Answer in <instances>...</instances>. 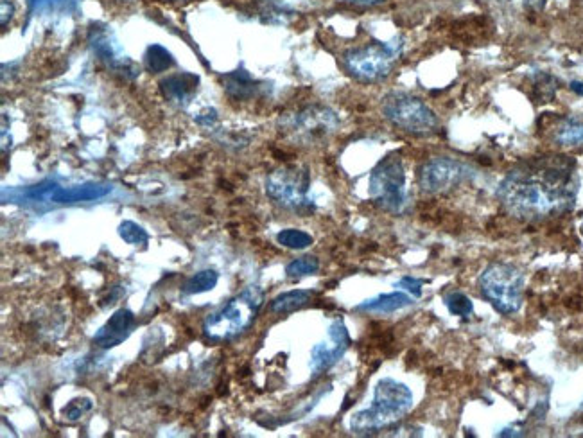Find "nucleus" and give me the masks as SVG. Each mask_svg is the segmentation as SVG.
<instances>
[{
  "label": "nucleus",
  "instance_id": "31",
  "mask_svg": "<svg viewBox=\"0 0 583 438\" xmlns=\"http://www.w3.org/2000/svg\"><path fill=\"white\" fill-rule=\"evenodd\" d=\"M345 4H352V6H363V8H372V6H379L383 4L384 0H340Z\"/></svg>",
  "mask_w": 583,
  "mask_h": 438
},
{
  "label": "nucleus",
  "instance_id": "25",
  "mask_svg": "<svg viewBox=\"0 0 583 438\" xmlns=\"http://www.w3.org/2000/svg\"><path fill=\"white\" fill-rule=\"evenodd\" d=\"M445 306L447 309L456 316H462V318H470L472 313H474V306L470 302V298L465 295V293H460V291H451L447 293L444 298Z\"/></svg>",
  "mask_w": 583,
  "mask_h": 438
},
{
  "label": "nucleus",
  "instance_id": "13",
  "mask_svg": "<svg viewBox=\"0 0 583 438\" xmlns=\"http://www.w3.org/2000/svg\"><path fill=\"white\" fill-rule=\"evenodd\" d=\"M135 327H137V318L130 309L122 307L119 311H115L114 315L110 316V320L97 331L94 343L99 349H114L130 338Z\"/></svg>",
  "mask_w": 583,
  "mask_h": 438
},
{
  "label": "nucleus",
  "instance_id": "23",
  "mask_svg": "<svg viewBox=\"0 0 583 438\" xmlns=\"http://www.w3.org/2000/svg\"><path fill=\"white\" fill-rule=\"evenodd\" d=\"M320 270V261L314 255H304L300 259H295L286 266V275L289 279H302V277H309Z\"/></svg>",
  "mask_w": 583,
  "mask_h": 438
},
{
  "label": "nucleus",
  "instance_id": "34",
  "mask_svg": "<svg viewBox=\"0 0 583 438\" xmlns=\"http://www.w3.org/2000/svg\"><path fill=\"white\" fill-rule=\"evenodd\" d=\"M160 2H176V0H160Z\"/></svg>",
  "mask_w": 583,
  "mask_h": 438
},
{
  "label": "nucleus",
  "instance_id": "1",
  "mask_svg": "<svg viewBox=\"0 0 583 438\" xmlns=\"http://www.w3.org/2000/svg\"><path fill=\"white\" fill-rule=\"evenodd\" d=\"M580 191L576 160L562 153L526 158L506 173L497 200L523 221H546L573 211Z\"/></svg>",
  "mask_w": 583,
  "mask_h": 438
},
{
  "label": "nucleus",
  "instance_id": "33",
  "mask_svg": "<svg viewBox=\"0 0 583 438\" xmlns=\"http://www.w3.org/2000/svg\"><path fill=\"white\" fill-rule=\"evenodd\" d=\"M569 90L575 92L576 96L583 97V79H575L569 83Z\"/></svg>",
  "mask_w": 583,
  "mask_h": 438
},
{
  "label": "nucleus",
  "instance_id": "20",
  "mask_svg": "<svg viewBox=\"0 0 583 438\" xmlns=\"http://www.w3.org/2000/svg\"><path fill=\"white\" fill-rule=\"evenodd\" d=\"M176 60L173 54L167 51L166 47L162 45H149L144 53V69L151 72V74H162L167 72L171 67H175Z\"/></svg>",
  "mask_w": 583,
  "mask_h": 438
},
{
  "label": "nucleus",
  "instance_id": "10",
  "mask_svg": "<svg viewBox=\"0 0 583 438\" xmlns=\"http://www.w3.org/2000/svg\"><path fill=\"white\" fill-rule=\"evenodd\" d=\"M469 173V167L460 160L451 157L431 158L418 167V187L426 194L447 193L462 185Z\"/></svg>",
  "mask_w": 583,
  "mask_h": 438
},
{
  "label": "nucleus",
  "instance_id": "17",
  "mask_svg": "<svg viewBox=\"0 0 583 438\" xmlns=\"http://www.w3.org/2000/svg\"><path fill=\"white\" fill-rule=\"evenodd\" d=\"M411 304H413V300H411L409 295L402 293V291H393V293H384V295H379V297L366 300V302L356 307V311L388 315V313H395V311L411 306Z\"/></svg>",
  "mask_w": 583,
  "mask_h": 438
},
{
  "label": "nucleus",
  "instance_id": "4",
  "mask_svg": "<svg viewBox=\"0 0 583 438\" xmlns=\"http://www.w3.org/2000/svg\"><path fill=\"white\" fill-rule=\"evenodd\" d=\"M478 288L499 315H515L523 306L524 275L514 264H488L479 275Z\"/></svg>",
  "mask_w": 583,
  "mask_h": 438
},
{
  "label": "nucleus",
  "instance_id": "6",
  "mask_svg": "<svg viewBox=\"0 0 583 438\" xmlns=\"http://www.w3.org/2000/svg\"><path fill=\"white\" fill-rule=\"evenodd\" d=\"M384 119L393 124L397 130L415 135L429 137L440 128V119L433 108L408 92H390L381 105Z\"/></svg>",
  "mask_w": 583,
  "mask_h": 438
},
{
  "label": "nucleus",
  "instance_id": "8",
  "mask_svg": "<svg viewBox=\"0 0 583 438\" xmlns=\"http://www.w3.org/2000/svg\"><path fill=\"white\" fill-rule=\"evenodd\" d=\"M370 198L390 214H402L408 203L406 171L397 153L384 157L370 173Z\"/></svg>",
  "mask_w": 583,
  "mask_h": 438
},
{
  "label": "nucleus",
  "instance_id": "16",
  "mask_svg": "<svg viewBox=\"0 0 583 438\" xmlns=\"http://www.w3.org/2000/svg\"><path fill=\"white\" fill-rule=\"evenodd\" d=\"M112 193V185L85 184L78 187H60L54 185L53 194L49 202L54 203H79L92 202L105 198L106 194Z\"/></svg>",
  "mask_w": 583,
  "mask_h": 438
},
{
  "label": "nucleus",
  "instance_id": "11",
  "mask_svg": "<svg viewBox=\"0 0 583 438\" xmlns=\"http://www.w3.org/2000/svg\"><path fill=\"white\" fill-rule=\"evenodd\" d=\"M88 45L97 60L103 63L108 71L126 79H135L139 76V65L131 62L126 54L121 53V47L115 42L114 33L110 31V27L99 26V24L90 27Z\"/></svg>",
  "mask_w": 583,
  "mask_h": 438
},
{
  "label": "nucleus",
  "instance_id": "12",
  "mask_svg": "<svg viewBox=\"0 0 583 438\" xmlns=\"http://www.w3.org/2000/svg\"><path fill=\"white\" fill-rule=\"evenodd\" d=\"M349 331L341 320L332 322L327 334V342L318 343L311 352V370L314 376H320L332 365H336L345 351L349 349Z\"/></svg>",
  "mask_w": 583,
  "mask_h": 438
},
{
  "label": "nucleus",
  "instance_id": "5",
  "mask_svg": "<svg viewBox=\"0 0 583 438\" xmlns=\"http://www.w3.org/2000/svg\"><path fill=\"white\" fill-rule=\"evenodd\" d=\"M402 44L393 42H370L345 51L341 62L349 76L361 83H379L392 74L395 63L401 56Z\"/></svg>",
  "mask_w": 583,
  "mask_h": 438
},
{
  "label": "nucleus",
  "instance_id": "28",
  "mask_svg": "<svg viewBox=\"0 0 583 438\" xmlns=\"http://www.w3.org/2000/svg\"><path fill=\"white\" fill-rule=\"evenodd\" d=\"M422 284H424V281L415 279V277H404V279L399 282V286H401V288L408 290L409 293H413L415 297H420V295H422Z\"/></svg>",
  "mask_w": 583,
  "mask_h": 438
},
{
  "label": "nucleus",
  "instance_id": "29",
  "mask_svg": "<svg viewBox=\"0 0 583 438\" xmlns=\"http://www.w3.org/2000/svg\"><path fill=\"white\" fill-rule=\"evenodd\" d=\"M196 123L205 126V128H212L214 124L218 123V114H216V110H210V108L209 110H205L203 114L196 117Z\"/></svg>",
  "mask_w": 583,
  "mask_h": 438
},
{
  "label": "nucleus",
  "instance_id": "2",
  "mask_svg": "<svg viewBox=\"0 0 583 438\" xmlns=\"http://www.w3.org/2000/svg\"><path fill=\"white\" fill-rule=\"evenodd\" d=\"M413 408V394L404 383L384 377L375 386L374 403L350 419V430L356 435H372L401 421Z\"/></svg>",
  "mask_w": 583,
  "mask_h": 438
},
{
  "label": "nucleus",
  "instance_id": "7",
  "mask_svg": "<svg viewBox=\"0 0 583 438\" xmlns=\"http://www.w3.org/2000/svg\"><path fill=\"white\" fill-rule=\"evenodd\" d=\"M309 191L311 175L305 167H280L266 178V194L271 202L298 216H309L316 211V203L309 196Z\"/></svg>",
  "mask_w": 583,
  "mask_h": 438
},
{
  "label": "nucleus",
  "instance_id": "26",
  "mask_svg": "<svg viewBox=\"0 0 583 438\" xmlns=\"http://www.w3.org/2000/svg\"><path fill=\"white\" fill-rule=\"evenodd\" d=\"M88 410H92L90 399H74L72 403L67 404V406L63 408V417H65L67 421H79Z\"/></svg>",
  "mask_w": 583,
  "mask_h": 438
},
{
  "label": "nucleus",
  "instance_id": "3",
  "mask_svg": "<svg viewBox=\"0 0 583 438\" xmlns=\"http://www.w3.org/2000/svg\"><path fill=\"white\" fill-rule=\"evenodd\" d=\"M264 293L259 286H248L230 298L225 306L210 313L203 322V334L212 343L232 342L252 327L261 313Z\"/></svg>",
  "mask_w": 583,
  "mask_h": 438
},
{
  "label": "nucleus",
  "instance_id": "27",
  "mask_svg": "<svg viewBox=\"0 0 583 438\" xmlns=\"http://www.w3.org/2000/svg\"><path fill=\"white\" fill-rule=\"evenodd\" d=\"M70 2H78V0H29V6L33 11H42V9L63 8V6H69Z\"/></svg>",
  "mask_w": 583,
  "mask_h": 438
},
{
  "label": "nucleus",
  "instance_id": "22",
  "mask_svg": "<svg viewBox=\"0 0 583 438\" xmlns=\"http://www.w3.org/2000/svg\"><path fill=\"white\" fill-rule=\"evenodd\" d=\"M277 241H279V245L289 248V250H305V248L313 245L314 239L311 234H307L304 230L286 228V230L279 232Z\"/></svg>",
  "mask_w": 583,
  "mask_h": 438
},
{
  "label": "nucleus",
  "instance_id": "21",
  "mask_svg": "<svg viewBox=\"0 0 583 438\" xmlns=\"http://www.w3.org/2000/svg\"><path fill=\"white\" fill-rule=\"evenodd\" d=\"M219 275L216 270H203L194 273L187 281L183 282L182 293L185 295H200L205 291L214 290L218 286Z\"/></svg>",
  "mask_w": 583,
  "mask_h": 438
},
{
  "label": "nucleus",
  "instance_id": "15",
  "mask_svg": "<svg viewBox=\"0 0 583 438\" xmlns=\"http://www.w3.org/2000/svg\"><path fill=\"white\" fill-rule=\"evenodd\" d=\"M264 87H266V83L257 81L243 67L223 76V90L234 101H252L255 97L261 96Z\"/></svg>",
  "mask_w": 583,
  "mask_h": 438
},
{
  "label": "nucleus",
  "instance_id": "9",
  "mask_svg": "<svg viewBox=\"0 0 583 438\" xmlns=\"http://www.w3.org/2000/svg\"><path fill=\"white\" fill-rule=\"evenodd\" d=\"M280 128L293 141L314 146L338 132L340 117L329 106L309 105L296 110L295 114L284 115Z\"/></svg>",
  "mask_w": 583,
  "mask_h": 438
},
{
  "label": "nucleus",
  "instance_id": "32",
  "mask_svg": "<svg viewBox=\"0 0 583 438\" xmlns=\"http://www.w3.org/2000/svg\"><path fill=\"white\" fill-rule=\"evenodd\" d=\"M524 4L533 9V11H542V9L546 8L548 0H524Z\"/></svg>",
  "mask_w": 583,
  "mask_h": 438
},
{
  "label": "nucleus",
  "instance_id": "14",
  "mask_svg": "<svg viewBox=\"0 0 583 438\" xmlns=\"http://www.w3.org/2000/svg\"><path fill=\"white\" fill-rule=\"evenodd\" d=\"M198 88H200V76L192 72H176L160 81V92L164 99L180 108L191 103L194 96L198 94Z\"/></svg>",
  "mask_w": 583,
  "mask_h": 438
},
{
  "label": "nucleus",
  "instance_id": "18",
  "mask_svg": "<svg viewBox=\"0 0 583 438\" xmlns=\"http://www.w3.org/2000/svg\"><path fill=\"white\" fill-rule=\"evenodd\" d=\"M553 139L560 146L566 148H582L583 146V117H566L558 123Z\"/></svg>",
  "mask_w": 583,
  "mask_h": 438
},
{
  "label": "nucleus",
  "instance_id": "24",
  "mask_svg": "<svg viewBox=\"0 0 583 438\" xmlns=\"http://www.w3.org/2000/svg\"><path fill=\"white\" fill-rule=\"evenodd\" d=\"M119 236L124 243L131 246H146L149 243L148 232L133 221H122L119 225Z\"/></svg>",
  "mask_w": 583,
  "mask_h": 438
},
{
  "label": "nucleus",
  "instance_id": "30",
  "mask_svg": "<svg viewBox=\"0 0 583 438\" xmlns=\"http://www.w3.org/2000/svg\"><path fill=\"white\" fill-rule=\"evenodd\" d=\"M0 6H2V22H0V26L6 27L9 20L15 15V4L11 0H2Z\"/></svg>",
  "mask_w": 583,
  "mask_h": 438
},
{
  "label": "nucleus",
  "instance_id": "19",
  "mask_svg": "<svg viewBox=\"0 0 583 438\" xmlns=\"http://www.w3.org/2000/svg\"><path fill=\"white\" fill-rule=\"evenodd\" d=\"M314 291L311 290H293L288 293H282L277 298H273L270 304L271 313L275 315H289L295 313L300 307L307 306L313 300Z\"/></svg>",
  "mask_w": 583,
  "mask_h": 438
}]
</instances>
